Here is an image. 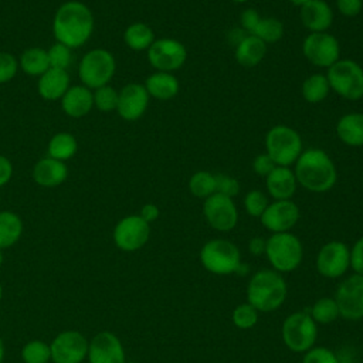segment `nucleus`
I'll return each mask as SVG.
<instances>
[{"instance_id": "obj_48", "label": "nucleus", "mask_w": 363, "mask_h": 363, "mask_svg": "<svg viewBox=\"0 0 363 363\" xmlns=\"http://www.w3.org/2000/svg\"><path fill=\"white\" fill-rule=\"evenodd\" d=\"M13 176V164L9 157L0 155V187L6 186Z\"/></svg>"}, {"instance_id": "obj_31", "label": "nucleus", "mask_w": 363, "mask_h": 363, "mask_svg": "<svg viewBox=\"0 0 363 363\" xmlns=\"http://www.w3.org/2000/svg\"><path fill=\"white\" fill-rule=\"evenodd\" d=\"M78 149V143L74 135L68 132H58L55 133L48 142V156L61 162L71 159Z\"/></svg>"}, {"instance_id": "obj_19", "label": "nucleus", "mask_w": 363, "mask_h": 363, "mask_svg": "<svg viewBox=\"0 0 363 363\" xmlns=\"http://www.w3.org/2000/svg\"><path fill=\"white\" fill-rule=\"evenodd\" d=\"M149 94L145 85L138 82H130L125 85L118 94L116 112L125 121H138L147 109Z\"/></svg>"}, {"instance_id": "obj_29", "label": "nucleus", "mask_w": 363, "mask_h": 363, "mask_svg": "<svg viewBox=\"0 0 363 363\" xmlns=\"http://www.w3.org/2000/svg\"><path fill=\"white\" fill-rule=\"evenodd\" d=\"M18 67L30 77H41L50 68L47 50L41 47L26 48L20 55Z\"/></svg>"}, {"instance_id": "obj_47", "label": "nucleus", "mask_w": 363, "mask_h": 363, "mask_svg": "<svg viewBox=\"0 0 363 363\" xmlns=\"http://www.w3.org/2000/svg\"><path fill=\"white\" fill-rule=\"evenodd\" d=\"M339 13L345 17H356L363 9V0H336Z\"/></svg>"}, {"instance_id": "obj_14", "label": "nucleus", "mask_w": 363, "mask_h": 363, "mask_svg": "<svg viewBox=\"0 0 363 363\" xmlns=\"http://www.w3.org/2000/svg\"><path fill=\"white\" fill-rule=\"evenodd\" d=\"M203 214L207 224L221 233L231 231L238 221V210L231 197L214 193L204 199Z\"/></svg>"}, {"instance_id": "obj_24", "label": "nucleus", "mask_w": 363, "mask_h": 363, "mask_svg": "<svg viewBox=\"0 0 363 363\" xmlns=\"http://www.w3.org/2000/svg\"><path fill=\"white\" fill-rule=\"evenodd\" d=\"M69 88V75L67 69L48 68L41 77H38L37 89L41 98L45 101L61 99Z\"/></svg>"}, {"instance_id": "obj_28", "label": "nucleus", "mask_w": 363, "mask_h": 363, "mask_svg": "<svg viewBox=\"0 0 363 363\" xmlns=\"http://www.w3.org/2000/svg\"><path fill=\"white\" fill-rule=\"evenodd\" d=\"M23 235V220L18 214L3 210L0 211V250L13 247Z\"/></svg>"}, {"instance_id": "obj_13", "label": "nucleus", "mask_w": 363, "mask_h": 363, "mask_svg": "<svg viewBox=\"0 0 363 363\" xmlns=\"http://www.w3.org/2000/svg\"><path fill=\"white\" fill-rule=\"evenodd\" d=\"M335 301L346 320L363 319V275L353 274L343 279L336 288Z\"/></svg>"}, {"instance_id": "obj_37", "label": "nucleus", "mask_w": 363, "mask_h": 363, "mask_svg": "<svg viewBox=\"0 0 363 363\" xmlns=\"http://www.w3.org/2000/svg\"><path fill=\"white\" fill-rule=\"evenodd\" d=\"M231 320L238 329H251L258 322V311L248 302L240 303L234 308Z\"/></svg>"}, {"instance_id": "obj_54", "label": "nucleus", "mask_w": 363, "mask_h": 363, "mask_svg": "<svg viewBox=\"0 0 363 363\" xmlns=\"http://www.w3.org/2000/svg\"><path fill=\"white\" fill-rule=\"evenodd\" d=\"M233 1H235V3H247L248 0H233Z\"/></svg>"}, {"instance_id": "obj_53", "label": "nucleus", "mask_w": 363, "mask_h": 363, "mask_svg": "<svg viewBox=\"0 0 363 363\" xmlns=\"http://www.w3.org/2000/svg\"><path fill=\"white\" fill-rule=\"evenodd\" d=\"M3 264V250H0V267Z\"/></svg>"}, {"instance_id": "obj_45", "label": "nucleus", "mask_w": 363, "mask_h": 363, "mask_svg": "<svg viewBox=\"0 0 363 363\" xmlns=\"http://www.w3.org/2000/svg\"><path fill=\"white\" fill-rule=\"evenodd\" d=\"M261 17L255 9H245L240 16V26L248 34H254Z\"/></svg>"}, {"instance_id": "obj_21", "label": "nucleus", "mask_w": 363, "mask_h": 363, "mask_svg": "<svg viewBox=\"0 0 363 363\" xmlns=\"http://www.w3.org/2000/svg\"><path fill=\"white\" fill-rule=\"evenodd\" d=\"M265 184L268 194L274 200H291V197L295 194L298 182L291 167L277 166L265 177Z\"/></svg>"}, {"instance_id": "obj_43", "label": "nucleus", "mask_w": 363, "mask_h": 363, "mask_svg": "<svg viewBox=\"0 0 363 363\" xmlns=\"http://www.w3.org/2000/svg\"><path fill=\"white\" fill-rule=\"evenodd\" d=\"M216 193L233 199L240 193V183L228 174H216Z\"/></svg>"}, {"instance_id": "obj_23", "label": "nucleus", "mask_w": 363, "mask_h": 363, "mask_svg": "<svg viewBox=\"0 0 363 363\" xmlns=\"http://www.w3.org/2000/svg\"><path fill=\"white\" fill-rule=\"evenodd\" d=\"M68 177V167L64 162L44 157L34 164L33 179L38 186L43 187H57L65 182Z\"/></svg>"}, {"instance_id": "obj_9", "label": "nucleus", "mask_w": 363, "mask_h": 363, "mask_svg": "<svg viewBox=\"0 0 363 363\" xmlns=\"http://www.w3.org/2000/svg\"><path fill=\"white\" fill-rule=\"evenodd\" d=\"M116 62L113 55L105 48L88 51L79 62V79L89 89H98L109 84L113 78Z\"/></svg>"}, {"instance_id": "obj_20", "label": "nucleus", "mask_w": 363, "mask_h": 363, "mask_svg": "<svg viewBox=\"0 0 363 363\" xmlns=\"http://www.w3.org/2000/svg\"><path fill=\"white\" fill-rule=\"evenodd\" d=\"M301 21L309 33H323L333 23L332 7L325 0H308L301 4Z\"/></svg>"}, {"instance_id": "obj_32", "label": "nucleus", "mask_w": 363, "mask_h": 363, "mask_svg": "<svg viewBox=\"0 0 363 363\" xmlns=\"http://www.w3.org/2000/svg\"><path fill=\"white\" fill-rule=\"evenodd\" d=\"M330 91L329 81L323 74H312L302 84V96L309 104L322 102Z\"/></svg>"}, {"instance_id": "obj_18", "label": "nucleus", "mask_w": 363, "mask_h": 363, "mask_svg": "<svg viewBox=\"0 0 363 363\" xmlns=\"http://www.w3.org/2000/svg\"><path fill=\"white\" fill-rule=\"evenodd\" d=\"M86 359L89 363H125V349L122 342L112 332L96 333L88 345Z\"/></svg>"}, {"instance_id": "obj_2", "label": "nucleus", "mask_w": 363, "mask_h": 363, "mask_svg": "<svg viewBox=\"0 0 363 363\" xmlns=\"http://www.w3.org/2000/svg\"><path fill=\"white\" fill-rule=\"evenodd\" d=\"M298 184L312 193H325L333 189L337 180V170L330 156L318 147L302 150L294 163Z\"/></svg>"}, {"instance_id": "obj_55", "label": "nucleus", "mask_w": 363, "mask_h": 363, "mask_svg": "<svg viewBox=\"0 0 363 363\" xmlns=\"http://www.w3.org/2000/svg\"><path fill=\"white\" fill-rule=\"evenodd\" d=\"M1 296H3V286H1V284H0V301H1Z\"/></svg>"}, {"instance_id": "obj_40", "label": "nucleus", "mask_w": 363, "mask_h": 363, "mask_svg": "<svg viewBox=\"0 0 363 363\" xmlns=\"http://www.w3.org/2000/svg\"><path fill=\"white\" fill-rule=\"evenodd\" d=\"M268 204L269 203H268L267 194L261 190H250L244 197L245 211L251 217H258L259 218L262 216V213L265 211Z\"/></svg>"}, {"instance_id": "obj_27", "label": "nucleus", "mask_w": 363, "mask_h": 363, "mask_svg": "<svg viewBox=\"0 0 363 363\" xmlns=\"http://www.w3.org/2000/svg\"><path fill=\"white\" fill-rule=\"evenodd\" d=\"M336 135L347 146H363V113L350 112L340 116L336 123Z\"/></svg>"}, {"instance_id": "obj_42", "label": "nucleus", "mask_w": 363, "mask_h": 363, "mask_svg": "<svg viewBox=\"0 0 363 363\" xmlns=\"http://www.w3.org/2000/svg\"><path fill=\"white\" fill-rule=\"evenodd\" d=\"M17 69H18L17 58L7 51H0V84L9 82L10 79H13L17 74Z\"/></svg>"}, {"instance_id": "obj_25", "label": "nucleus", "mask_w": 363, "mask_h": 363, "mask_svg": "<svg viewBox=\"0 0 363 363\" xmlns=\"http://www.w3.org/2000/svg\"><path fill=\"white\" fill-rule=\"evenodd\" d=\"M267 54V44L254 34L242 35L238 40L234 51L237 62L242 67H255L258 65Z\"/></svg>"}, {"instance_id": "obj_3", "label": "nucleus", "mask_w": 363, "mask_h": 363, "mask_svg": "<svg viewBox=\"0 0 363 363\" xmlns=\"http://www.w3.org/2000/svg\"><path fill=\"white\" fill-rule=\"evenodd\" d=\"M288 286L284 277L274 269L257 271L247 285V302L258 312H272L282 306Z\"/></svg>"}, {"instance_id": "obj_33", "label": "nucleus", "mask_w": 363, "mask_h": 363, "mask_svg": "<svg viewBox=\"0 0 363 363\" xmlns=\"http://www.w3.org/2000/svg\"><path fill=\"white\" fill-rule=\"evenodd\" d=\"M309 315L312 316V319L316 323H322V325L332 323V322H335L340 316L339 308H337V303H336L335 298H329V296L318 299L311 306Z\"/></svg>"}, {"instance_id": "obj_34", "label": "nucleus", "mask_w": 363, "mask_h": 363, "mask_svg": "<svg viewBox=\"0 0 363 363\" xmlns=\"http://www.w3.org/2000/svg\"><path fill=\"white\" fill-rule=\"evenodd\" d=\"M189 190L194 197L207 199L216 193V176L206 170H199L189 180Z\"/></svg>"}, {"instance_id": "obj_52", "label": "nucleus", "mask_w": 363, "mask_h": 363, "mask_svg": "<svg viewBox=\"0 0 363 363\" xmlns=\"http://www.w3.org/2000/svg\"><path fill=\"white\" fill-rule=\"evenodd\" d=\"M291 3H294V4H296V6H301V4H303L305 1H308V0H289Z\"/></svg>"}, {"instance_id": "obj_49", "label": "nucleus", "mask_w": 363, "mask_h": 363, "mask_svg": "<svg viewBox=\"0 0 363 363\" xmlns=\"http://www.w3.org/2000/svg\"><path fill=\"white\" fill-rule=\"evenodd\" d=\"M159 214H160V211H159V207L156 206V204H153V203H147V204H145L142 208H140V213H139V216L146 221V223H153V221H156L157 218H159Z\"/></svg>"}, {"instance_id": "obj_1", "label": "nucleus", "mask_w": 363, "mask_h": 363, "mask_svg": "<svg viewBox=\"0 0 363 363\" xmlns=\"http://www.w3.org/2000/svg\"><path fill=\"white\" fill-rule=\"evenodd\" d=\"M94 31V16L82 1L69 0L62 3L52 18V34L57 43L78 48L84 45Z\"/></svg>"}, {"instance_id": "obj_38", "label": "nucleus", "mask_w": 363, "mask_h": 363, "mask_svg": "<svg viewBox=\"0 0 363 363\" xmlns=\"http://www.w3.org/2000/svg\"><path fill=\"white\" fill-rule=\"evenodd\" d=\"M118 91L109 85L101 86L94 92V105L101 112L116 111L118 106Z\"/></svg>"}, {"instance_id": "obj_56", "label": "nucleus", "mask_w": 363, "mask_h": 363, "mask_svg": "<svg viewBox=\"0 0 363 363\" xmlns=\"http://www.w3.org/2000/svg\"><path fill=\"white\" fill-rule=\"evenodd\" d=\"M339 363H353V362H339Z\"/></svg>"}, {"instance_id": "obj_7", "label": "nucleus", "mask_w": 363, "mask_h": 363, "mask_svg": "<svg viewBox=\"0 0 363 363\" xmlns=\"http://www.w3.org/2000/svg\"><path fill=\"white\" fill-rule=\"evenodd\" d=\"M281 335L285 346L294 353H305L313 347L318 326L309 312L299 311L288 315L282 322Z\"/></svg>"}, {"instance_id": "obj_46", "label": "nucleus", "mask_w": 363, "mask_h": 363, "mask_svg": "<svg viewBox=\"0 0 363 363\" xmlns=\"http://www.w3.org/2000/svg\"><path fill=\"white\" fill-rule=\"evenodd\" d=\"M350 268L363 275V235L350 248Z\"/></svg>"}, {"instance_id": "obj_57", "label": "nucleus", "mask_w": 363, "mask_h": 363, "mask_svg": "<svg viewBox=\"0 0 363 363\" xmlns=\"http://www.w3.org/2000/svg\"><path fill=\"white\" fill-rule=\"evenodd\" d=\"M125 363H139V362H125Z\"/></svg>"}, {"instance_id": "obj_22", "label": "nucleus", "mask_w": 363, "mask_h": 363, "mask_svg": "<svg viewBox=\"0 0 363 363\" xmlns=\"http://www.w3.org/2000/svg\"><path fill=\"white\" fill-rule=\"evenodd\" d=\"M94 106V94L85 85H72L61 98V108L71 118H82Z\"/></svg>"}, {"instance_id": "obj_12", "label": "nucleus", "mask_w": 363, "mask_h": 363, "mask_svg": "<svg viewBox=\"0 0 363 363\" xmlns=\"http://www.w3.org/2000/svg\"><path fill=\"white\" fill-rule=\"evenodd\" d=\"M115 245L125 251L133 252L140 250L150 237V225L139 214H132L121 218L113 228Z\"/></svg>"}, {"instance_id": "obj_36", "label": "nucleus", "mask_w": 363, "mask_h": 363, "mask_svg": "<svg viewBox=\"0 0 363 363\" xmlns=\"http://www.w3.org/2000/svg\"><path fill=\"white\" fill-rule=\"evenodd\" d=\"M21 359L24 363H48L51 360L50 345L40 339L30 340L21 349Z\"/></svg>"}, {"instance_id": "obj_39", "label": "nucleus", "mask_w": 363, "mask_h": 363, "mask_svg": "<svg viewBox=\"0 0 363 363\" xmlns=\"http://www.w3.org/2000/svg\"><path fill=\"white\" fill-rule=\"evenodd\" d=\"M48 61H50V68H58V69H67L68 65L71 64L72 60V52L71 48L61 44L55 43L52 44L48 50Z\"/></svg>"}, {"instance_id": "obj_17", "label": "nucleus", "mask_w": 363, "mask_h": 363, "mask_svg": "<svg viewBox=\"0 0 363 363\" xmlns=\"http://www.w3.org/2000/svg\"><path fill=\"white\" fill-rule=\"evenodd\" d=\"M301 217L299 207L292 200H274L259 217L261 224L274 233H286L298 223Z\"/></svg>"}, {"instance_id": "obj_44", "label": "nucleus", "mask_w": 363, "mask_h": 363, "mask_svg": "<svg viewBox=\"0 0 363 363\" xmlns=\"http://www.w3.org/2000/svg\"><path fill=\"white\" fill-rule=\"evenodd\" d=\"M275 167H277L275 162L269 157V155L267 152L255 156L252 160V170L258 176H262V177H267Z\"/></svg>"}, {"instance_id": "obj_11", "label": "nucleus", "mask_w": 363, "mask_h": 363, "mask_svg": "<svg viewBox=\"0 0 363 363\" xmlns=\"http://www.w3.org/2000/svg\"><path fill=\"white\" fill-rule=\"evenodd\" d=\"M187 48L176 38H157L147 48V61L156 71L173 72L184 65Z\"/></svg>"}, {"instance_id": "obj_16", "label": "nucleus", "mask_w": 363, "mask_h": 363, "mask_svg": "<svg viewBox=\"0 0 363 363\" xmlns=\"http://www.w3.org/2000/svg\"><path fill=\"white\" fill-rule=\"evenodd\" d=\"M350 268V248L342 241L326 242L316 255L318 272L329 279L345 275Z\"/></svg>"}, {"instance_id": "obj_6", "label": "nucleus", "mask_w": 363, "mask_h": 363, "mask_svg": "<svg viewBox=\"0 0 363 363\" xmlns=\"http://www.w3.org/2000/svg\"><path fill=\"white\" fill-rule=\"evenodd\" d=\"M201 265L214 275L235 274L241 265V254L238 247L223 238L207 241L200 250Z\"/></svg>"}, {"instance_id": "obj_15", "label": "nucleus", "mask_w": 363, "mask_h": 363, "mask_svg": "<svg viewBox=\"0 0 363 363\" xmlns=\"http://www.w3.org/2000/svg\"><path fill=\"white\" fill-rule=\"evenodd\" d=\"M88 339L78 330H64L50 343L54 363H82L88 354Z\"/></svg>"}, {"instance_id": "obj_5", "label": "nucleus", "mask_w": 363, "mask_h": 363, "mask_svg": "<svg viewBox=\"0 0 363 363\" xmlns=\"http://www.w3.org/2000/svg\"><path fill=\"white\" fill-rule=\"evenodd\" d=\"M265 149L277 166L289 167L303 150L301 135L291 126L275 125L265 135Z\"/></svg>"}, {"instance_id": "obj_41", "label": "nucleus", "mask_w": 363, "mask_h": 363, "mask_svg": "<svg viewBox=\"0 0 363 363\" xmlns=\"http://www.w3.org/2000/svg\"><path fill=\"white\" fill-rule=\"evenodd\" d=\"M302 363H339V359L330 349L313 346L312 349L305 352Z\"/></svg>"}, {"instance_id": "obj_35", "label": "nucleus", "mask_w": 363, "mask_h": 363, "mask_svg": "<svg viewBox=\"0 0 363 363\" xmlns=\"http://www.w3.org/2000/svg\"><path fill=\"white\" fill-rule=\"evenodd\" d=\"M254 35H257L259 40H262L267 45L274 44L282 38L284 24L278 18H274V17L261 18L254 31Z\"/></svg>"}, {"instance_id": "obj_30", "label": "nucleus", "mask_w": 363, "mask_h": 363, "mask_svg": "<svg viewBox=\"0 0 363 363\" xmlns=\"http://www.w3.org/2000/svg\"><path fill=\"white\" fill-rule=\"evenodd\" d=\"M155 40L153 30L145 23H133L128 26L123 33L125 44L133 51L147 50Z\"/></svg>"}, {"instance_id": "obj_26", "label": "nucleus", "mask_w": 363, "mask_h": 363, "mask_svg": "<svg viewBox=\"0 0 363 363\" xmlns=\"http://www.w3.org/2000/svg\"><path fill=\"white\" fill-rule=\"evenodd\" d=\"M145 88L149 96L159 101H169L179 94V79L172 72L156 71L145 81Z\"/></svg>"}, {"instance_id": "obj_51", "label": "nucleus", "mask_w": 363, "mask_h": 363, "mask_svg": "<svg viewBox=\"0 0 363 363\" xmlns=\"http://www.w3.org/2000/svg\"><path fill=\"white\" fill-rule=\"evenodd\" d=\"M4 353H6L4 343H3V339L0 337V363H3V360H4Z\"/></svg>"}, {"instance_id": "obj_4", "label": "nucleus", "mask_w": 363, "mask_h": 363, "mask_svg": "<svg viewBox=\"0 0 363 363\" xmlns=\"http://www.w3.org/2000/svg\"><path fill=\"white\" fill-rule=\"evenodd\" d=\"M272 265V269L277 272H292L295 271L303 257V248L301 240L286 231V233H274L267 238L265 252H264Z\"/></svg>"}, {"instance_id": "obj_10", "label": "nucleus", "mask_w": 363, "mask_h": 363, "mask_svg": "<svg viewBox=\"0 0 363 363\" xmlns=\"http://www.w3.org/2000/svg\"><path fill=\"white\" fill-rule=\"evenodd\" d=\"M302 52L312 65L320 68H329L340 60L339 41L328 31L309 33L302 41Z\"/></svg>"}, {"instance_id": "obj_8", "label": "nucleus", "mask_w": 363, "mask_h": 363, "mask_svg": "<svg viewBox=\"0 0 363 363\" xmlns=\"http://www.w3.org/2000/svg\"><path fill=\"white\" fill-rule=\"evenodd\" d=\"M326 78L330 89L347 101L363 98V68L353 60H337L328 68Z\"/></svg>"}, {"instance_id": "obj_50", "label": "nucleus", "mask_w": 363, "mask_h": 363, "mask_svg": "<svg viewBox=\"0 0 363 363\" xmlns=\"http://www.w3.org/2000/svg\"><path fill=\"white\" fill-rule=\"evenodd\" d=\"M265 245L267 240H264L262 237H252L248 242V250L252 255H261L265 252Z\"/></svg>"}]
</instances>
